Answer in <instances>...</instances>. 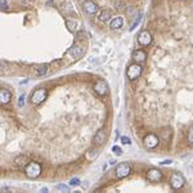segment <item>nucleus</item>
I'll use <instances>...</instances> for the list:
<instances>
[{
  "label": "nucleus",
  "instance_id": "obj_1",
  "mask_svg": "<svg viewBox=\"0 0 193 193\" xmlns=\"http://www.w3.org/2000/svg\"><path fill=\"white\" fill-rule=\"evenodd\" d=\"M25 174H26V177L30 178V179L37 178L39 175L41 174V165L39 164V162H35V161L28 162L25 167Z\"/></svg>",
  "mask_w": 193,
  "mask_h": 193
},
{
  "label": "nucleus",
  "instance_id": "obj_2",
  "mask_svg": "<svg viewBox=\"0 0 193 193\" xmlns=\"http://www.w3.org/2000/svg\"><path fill=\"white\" fill-rule=\"evenodd\" d=\"M84 53H85V48H84V46L75 44L74 46H72V48L68 49V51L66 53V55H64V58H63V59L71 58V61H70V62H72V61H76V59L81 58V57L84 55Z\"/></svg>",
  "mask_w": 193,
  "mask_h": 193
},
{
  "label": "nucleus",
  "instance_id": "obj_3",
  "mask_svg": "<svg viewBox=\"0 0 193 193\" xmlns=\"http://www.w3.org/2000/svg\"><path fill=\"white\" fill-rule=\"evenodd\" d=\"M46 95H48V90H46L45 88H39L32 93L31 103L32 104H35V106L41 104V103L46 99Z\"/></svg>",
  "mask_w": 193,
  "mask_h": 193
},
{
  "label": "nucleus",
  "instance_id": "obj_4",
  "mask_svg": "<svg viewBox=\"0 0 193 193\" xmlns=\"http://www.w3.org/2000/svg\"><path fill=\"white\" fill-rule=\"evenodd\" d=\"M115 171H116V177H117V179H124V178H126L130 175L131 167L127 162H121V164H118L117 166H116Z\"/></svg>",
  "mask_w": 193,
  "mask_h": 193
},
{
  "label": "nucleus",
  "instance_id": "obj_5",
  "mask_svg": "<svg viewBox=\"0 0 193 193\" xmlns=\"http://www.w3.org/2000/svg\"><path fill=\"white\" fill-rule=\"evenodd\" d=\"M126 75H127V79L129 80H136L138 77L142 75V66L139 63H133L130 66L127 67L126 70Z\"/></svg>",
  "mask_w": 193,
  "mask_h": 193
},
{
  "label": "nucleus",
  "instance_id": "obj_6",
  "mask_svg": "<svg viewBox=\"0 0 193 193\" xmlns=\"http://www.w3.org/2000/svg\"><path fill=\"white\" fill-rule=\"evenodd\" d=\"M184 183H186V179H184V177L180 173H173V175H171L170 178V186L173 189H180Z\"/></svg>",
  "mask_w": 193,
  "mask_h": 193
},
{
  "label": "nucleus",
  "instance_id": "obj_7",
  "mask_svg": "<svg viewBox=\"0 0 193 193\" xmlns=\"http://www.w3.org/2000/svg\"><path fill=\"white\" fill-rule=\"evenodd\" d=\"M138 42H139V45H142V46L151 45V42H152L151 32L147 31V30H143V31L139 34V36H138Z\"/></svg>",
  "mask_w": 193,
  "mask_h": 193
},
{
  "label": "nucleus",
  "instance_id": "obj_8",
  "mask_svg": "<svg viewBox=\"0 0 193 193\" xmlns=\"http://www.w3.org/2000/svg\"><path fill=\"white\" fill-rule=\"evenodd\" d=\"M94 92H95L98 95H106L107 93H108V85H107L106 81H103V80H98L95 84H94Z\"/></svg>",
  "mask_w": 193,
  "mask_h": 193
},
{
  "label": "nucleus",
  "instance_id": "obj_9",
  "mask_svg": "<svg viewBox=\"0 0 193 193\" xmlns=\"http://www.w3.org/2000/svg\"><path fill=\"white\" fill-rule=\"evenodd\" d=\"M158 142H160V139H158V136L156 134H148L144 138V145L148 149H153L158 145Z\"/></svg>",
  "mask_w": 193,
  "mask_h": 193
},
{
  "label": "nucleus",
  "instance_id": "obj_10",
  "mask_svg": "<svg viewBox=\"0 0 193 193\" xmlns=\"http://www.w3.org/2000/svg\"><path fill=\"white\" fill-rule=\"evenodd\" d=\"M83 8L88 14H95V13L98 12V5L93 1V0H86V1H84Z\"/></svg>",
  "mask_w": 193,
  "mask_h": 193
},
{
  "label": "nucleus",
  "instance_id": "obj_11",
  "mask_svg": "<svg viewBox=\"0 0 193 193\" xmlns=\"http://www.w3.org/2000/svg\"><path fill=\"white\" fill-rule=\"evenodd\" d=\"M147 179L149 180V182H160V180L162 179V173L160 170L152 169L147 173Z\"/></svg>",
  "mask_w": 193,
  "mask_h": 193
},
{
  "label": "nucleus",
  "instance_id": "obj_12",
  "mask_svg": "<svg viewBox=\"0 0 193 193\" xmlns=\"http://www.w3.org/2000/svg\"><path fill=\"white\" fill-rule=\"evenodd\" d=\"M12 99V94L8 89H0V104H8Z\"/></svg>",
  "mask_w": 193,
  "mask_h": 193
},
{
  "label": "nucleus",
  "instance_id": "obj_13",
  "mask_svg": "<svg viewBox=\"0 0 193 193\" xmlns=\"http://www.w3.org/2000/svg\"><path fill=\"white\" fill-rule=\"evenodd\" d=\"M106 139H107L106 131L103 130V129H99V130L97 131L95 136H94V143H95L97 145H102V144L106 142Z\"/></svg>",
  "mask_w": 193,
  "mask_h": 193
},
{
  "label": "nucleus",
  "instance_id": "obj_14",
  "mask_svg": "<svg viewBox=\"0 0 193 193\" xmlns=\"http://www.w3.org/2000/svg\"><path fill=\"white\" fill-rule=\"evenodd\" d=\"M124 25V19L122 17H113V18H111L110 21V27L112 30H117V28H121Z\"/></svg>",
  "mask_w": 193,
  "mask_h": 193
},
{
  "label": "nucleus",
  "instance_id": "obj_15",
  "mask_svg": "<svg viewBox=\"0 0 193 193\" xmlns=\"http://www.w3.org/2000/svg\"><path fill=\"white\" fill-rule=\"evenodd\" d=\"M145 58H147V54H145V51L143 50H135L134 53H133V59L135 61V63H143L145 61Z\"/></svg>",
  "mask_w": 193,
  "mask_h": 193
},
{
  "label": "nucleus",
  "instance_id": "obj_16",
  "mask_svg": "<svg viewBox=\"0 0 193 193\" xmlns=\"http://www.w3.org/2000/svg\"><path fill=\"white\" fill-rule=\"evenodd\" d=\"M27 164H28L27 158H26L25 156H22V154H19V156H17L14 158V166L17 167V169H25Z\"/></svg>",
  "mask_w": 193,
  "mask_h": 193
},
{
  "label": "nucleus",
  "instance_id": "obj_17",
  "mask_svg": "<svg viewBox=\"0 0 193 193\" xmlns=\"http://www.w3.org/2000/svg\"><path fill=\"white\" fill-rule=\"evenodd\" d=\"M34 74L36 76H45L48 74V66L46 64H40V66H37L34 68Z\"/></svg>",
  "mask_w": 193,
  "mask_h": 193
},
{
  "label": "nucleus",
  "instance_id": "obj_18",
  "mask_svg": "<svg viewBox=\"0 0 193 193\" xmlns=\"http://www.w3.org/2000/svg\"><path fill=\"white\" fill-rule=\"evenodd\" d=\"M111 12L108 9H102L99 12V16H98V18H99V21H102V22H108V21H111Z\"/></svg>",
  "mask_w": 193,
  "mask_h": 193
},
{
  "label": "nucleus",
  "instance_id": "obj_19",
  "mask_svg": "<svg viewBox=\"0 0 193 193\" xmlns=\"http://www.w3.org/2000/svg\"><path fill=\"white\" fill-rule=\"evenodd\" d=\"M66 26H67V28L70 30L71 32H75L76 30H77V22H75V21L67 19V21H66Z\"/></svg>",
  "mask_w": 193,
  "mask_h": 193
},
{
  "label": "nucleus",
  "instance_id": "obj_20",
  "mask_svg": "<svg viewBox=\"0 0 193 193\" xmlns=\"http://www.w3.org/2000/svg\"><path fill=\"white\" fill-rule=\"evenodd\" d=\"M140 21H142V14L136 16V18H135V21H134V23H133V25H131V27H130V31H134V30L136 28V26L139 25Z\"/></svg>",
  "mask_w": 193,
  "mask_h": 193
},
{
  "label": "nucleus",
  "instance_id": "obj_21",
  "mask_svg": "<svg viewBox=\"0 0 193 193\" xmlns=\"http://www.w3.org/2000/svg\"><path fill=\"white\" fill-rule=\"evenodd\" d=\"M126 7V4L124 3V1H121V0H118V1H116L115 3V8L117 10H121V9H124V8Z\"/></svg>",
  "mask_w": 193,
  "mask_h": 193
},
{
  "label": "nucleus",
  "instance_id": "obj_22",
  "mask_svg": "<svg viewBox=\"0 0 193 193\" xmlns=\"http://www.w3.org/2000/svg\"><path fill=\"white\" fill-rule=\"evenodd\" d=\"M80 179L79 178H72L71 180H70V186H72V187H77V186H80Z\"/></svg>",
  "mask_w": 193,
  "mask_h": 193
},
{
  "label": "nucleus",
  "instance_id": "obj_23",
  "mask_svg": "<svg viewBox=\"0 0 193 193\" xmlns=\"http://www.w3.org/2000/svg\"><path fill=\"white\" fill-rule=\"evenodd\" d=\"M25 103H26V95H25V94H21L19 98H18V106L19 107H23Z\"/></svg>",
  "mask_w": 193,
  "mask_h": 193
},
{
  "label": "nucleus",
  "instance_id": "obj_24",
  "mask_svg": "<svg viewBox=\"0 0 193 193\" xmlns=\"http://www.w3.org/2000/svg\"><path fill=\"white\" fill-rule=\"evenodd\" d=\"M112 151H113V153H116L117 156H121L122 154V149L118 147V145H113L112 147Z\"/></svg>",
  "mask_w": 193,
  "mask_h": 193
},
{
  "label": "nucleus",
  "instance_id": "obj_25",
  "mask_svg": "<svg viewBox=\"0 0 193 193\" xmlns=\"http://www.w3.org/2000/svg\"><path fill=\"white\" fill-rule=\"evenodd\" d=\"M188 142H189L191 144H193V126L189 129V131H188Z\"/></svg>",
  "mask_w": 193,
  "mask_h": 193
},
{
  "label": "nucleus",
  "instance_id": "obj_26",
  "mask_svg": "<svg viewBox=\"0 0 193 193\" xmlns=\"http://www.w3.org/2000/svg\"><path fill=\"white\" fill-rule=\"evenodd\" d=\"M126 13H127V16H133V14H135V13H136L135 7H127Z\"/></svg>",
  "mask_w": 193,
  "mask_h": 193
},
{
  "label": "nucleus",
  "instance_id": "obj_27",
  "mask_svg": "<svg viewBox=\"0 0 193 193\" xmlns=\"http://www.w3.org/2000/svg\"><path fill=\"white\" fill-rule=\"evenodd\" d=\"M57 188L58 189H61V191H64V192H68V189H70L68 186H66V184H58Z\"/></svg>",
  "mask_w": 193,
  "mask_h": 193
},
{
  "label": "nucleus",
  "instance_id": "obj_28",
  "mask_svg": "<svg viewBox=\"0 0 193 193\" xmlns=\"http://www.w3.org/2000/svg\"><path fill=\"white\" fill-rule=\"evenodd\" d=\"M121 143L122 144H130L131 143V140L129 136H121Z\"/></svg>",
  "mask_w": 193,
  "mask_h": 193
},
{
  "label": "nucleus",
  "instance_id": "obj_29",
  "mask_svg": "<svg viewBox=\"0 0 193 193\" xmlns=\"http://www.w3.org/2000/svg\"><path fill=\"white\" fill-rule=\"evenodd\" d=\"M7 8V0H0V9Z\"/></svg>",
  "mask_w": 193,
  "mask_h": 193
},
{
  "label": "nucleus",
  "instance_id": "obj_30",
  "mask_svg": "<svg viewBox=\"0 0 193 193\" xmlns=\"http://www.w3.org/2000/svg\"><path fill=\"white\" fill-rule=\"evenodd\" d=\"M171 162H173L171 160H165V161H162V162H161V165H170Z\"/></svg>",
  "mask_w": 193,
  "mask_h": 193
},
{
  "label": "nucleus",
  "instance_id": "obj_31",
  "mask_svg": "<svg viewBox=\"0 0 193 193\" xmlns=\"http://www.w3.org/2000/svg\"><path fill=\"white\" fill-rule=\"evenodd\" d=\"M40 192H41V193H46V192H48V188H41Z\"/></svg>",
  "mask_w": 193,
  "mask_h": 193
}]
</instances>
